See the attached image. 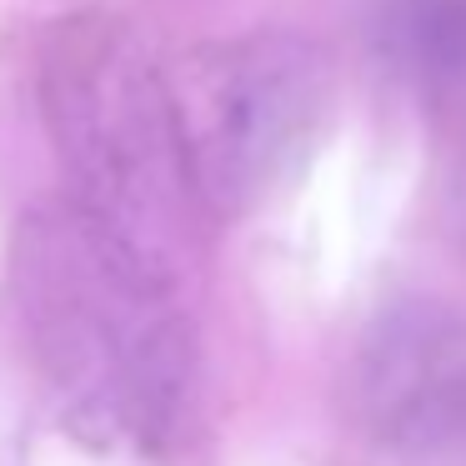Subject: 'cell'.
I'll return each mask as SVG.
<instances>
[{
  "mask_svg": "<svg viewBox=\"0 0 466 466\" xmlns=\"http://www.w3.org/2000/svg\"><path fill=\"white\" fill-rule=\"evenodd\" d=\"M41 111L71 171V196L151 251L196 226L166 71L111 15H76L46 35Z\"/></svg>",
  "mask_w": 466,
  "mask_h": 466,
  "instance_id": "2",
  "label": "cell"
},
{
  "mask_svg": "<svg viewBox=\"0 0 466 466\" xmlns=\"http://www.w3.org/2000/svg\"><path fill=\"white\" fill-rule=\"evenodd\" d=\"M376 51L426 96L466 86V0H381L371 15Z\"/></svg>",
  "mask_w": 466,
  "mask_h": 466,
  "instance_id": "5",
  "label": "cell"
},
{
  "mask_svg": "<svg viewBox=\"0 0 466 466\" xmlns=\"http://www.w3.org/2000/svg\"><path fill=\"white\" fill-rule=\"evenodd\" d=\"M351 411L411 466L466 461V316L436 296L381 306L351 356Z\"/></svg>",
  "mask_w": 466,
  "mask_h": 466,
  "instance_id": "4",
  "label": "cell"
},
{
  "mask_svg": "<svg viewBox=\"0 0 466 466\" xmlns=\"http://www.w3.org/2000/svg\"><path fill=\"white\" fill-rule=\"evenodd\" d=\"M5 276L25 346L76 436L171 456L196 421L201 346L171 261L76 196L15 221Z\"/></svg>",
  "mask_w": 466,
  "mask_h": 466,
  "instance_id": "1",
  "label": "cell"
},
{
  "mask_svg": "<svg viewBox=\"0 0 466 466\" xmlns=\"http://www.w3.org/2000/svg\"><path fill=\"white\" fill-rule=\"evenodd\" d=\"M171 111L201 216L231 221L286 186L336 101L331 56L301 31L201 46L171 76Z\"/></svg>",
  "mask_w": 466,
  "mask_h": 466,
  "instance_id": "3",
  "label": "cell"
}]
</instances>
